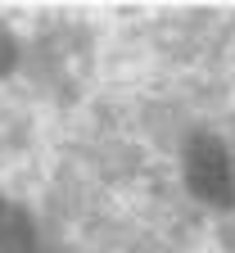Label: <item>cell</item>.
Masks as SVG:
<instances>
[{
	"mask_svg": "<svg viewBox=\"0 0 235 253\" xmlns=\"http://www.w3.org/2000/svg\"><path fill=\"white\" fill-rule=\"evenodd\" d=\"M186 172H190L194 195H204L208 204H231L235 199V172H231V158L217 140L199 136L186 154Z\"/></svg>",
	"mask_w": 235,
	"mask_h": 253,
	"instance_id": "6da1fadb",
	"label": "cell"
},
{
	"mask_svg": "<svg viewBox=\"0 0 235 253\" xmlns=\"http://www.w3.org/2000/svg\"><path fill=\"white\" fill-rule=\"evenodd\" d=\"M37 244H32V226L27 217L9 204H0V253H32Z\"/></svg>",
	"mask_w": 235,
	"mask_h": 253,
	"instance_id": "7a4b0ae2",
	"label": "cell"
},
{
	"mask_svg": "<svg viewBox=\"0 0 235 253\" xmlns=\"http://www.w3.org/2000/svg\"><path fill=\"white\" fill-rule=\"evenodd\" d=\"M5 59H9V50H5V41H0V68H5Z\"/></svg>",
	"mask_w": 235,
	"mask_h": 253,
	"instance_id": "3957f363",
	"label": "cell"
}]
</instances>
